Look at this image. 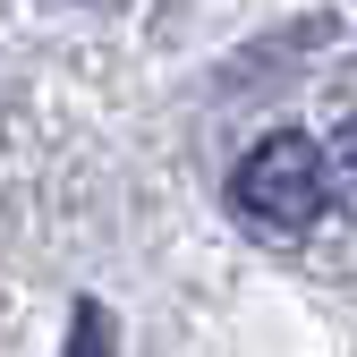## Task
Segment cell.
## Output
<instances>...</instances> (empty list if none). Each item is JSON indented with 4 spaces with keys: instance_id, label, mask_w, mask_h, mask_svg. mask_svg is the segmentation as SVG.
Here are the masks:
<instances>
[{
    "instance_id": "1",
    "label": "cell",
    "mask_w": 357,
    "mask_h": 357,
    "mask_svg": "<svg viewBox=\"0 0 357 357\" xmlns=\"http://www.w3.org/2000/svg\"><path fill=\"white\" fill-rule=\"evenodd\" d=\"M230 204H238L247 221H264V230H306V221L332 204V162H324V145L298 137V128H273L264 145L238 153Z\"/></svg>"
},
{
    "instance_id": "2",
    "label": "cell",
    "mask_w": 357,
    "mask_h": 357,
    "mask_svg": "<svg viewBox=\"0 0 357 357\" xmlns=\"http://www.w3.org/2000/svg\"><path fill=\"white\" fill-rule=\"evenodd\" d=\"M324 162H332V204H340V213L357 221V119H340V128H332Z\"/></svg>"
},
{
    "instance_id": "3",
    "label": "cell",
    "mask_w": 357,
    "mask_h": 357,
    "mask_svg": "<svg viewBox=\"0 0 357 357\" xmlns=\"http://www.w3.org/2000/svg\"><path fill=\"white\" fill-rule=\"evenodd\" d=\"M77 357H102V306H77Z\"/></svg>"
}]
</instances>
